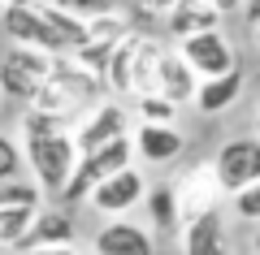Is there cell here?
<instances>
[{"instance_id":"6da1fadb","label":"cell","mask_w":260,"mask_h":255,"mask_svg":"<svg viewBox=\"0 0 260 255\" xmlns=\"http://www.w3.org/2000/svg\"><path fill=\"white\" fill-rule=\"evenodd\" d=\"M74 121L61 113H44V108H26L18 121V147H22V164L30 169V182L44 191V199H56L70 182L78 164V147L70 134Z\"/></svg>"},{"instance_id":"7a4b0ae2","label":"cell","mask_w":260,"mask_h":255,"mask_svg":"<svg viewBox=\"0 0 260 255\" xmlns=\"http://www.w3.org/2000/svg\"><path fill=\"white\" fill-rule=\"evenodd\" d=\"M160 39L143 35V30H130L126 39H117L104 65V91H113V100H135V95L152 91V74L160 61Z\"/></svg>"},{"instance_id":"3957f363","label":"cell","mask_w":260,"mask_h":255,"mask_svg":"<svg viewBox=\"0 0 260 255\" xmlns=\"http://www.w3.org/2000/svg\"><path fill=\"white\" fill-rule=\"evenodd\" d=\"M126 164H135V147H130V134L113 138V143L95 147V152H83L74 164V173H70V182H65V191L56 195L52 203H61V208H74V203H83L87 195H91V186H100L109 173H117V169H126Z\"/></svg>"},{"instance_id":"277c9868","label":"cell","mask_w":260,"mask_h":255,"mask_svg":"<svg viewBox=\"0 0 260 255\" xmlns=\"http://www.w3.org/2000/svg\"><path fill=\"white\" fill-rule=\"evenodd\" d=\"M52 61H56V56L39 52V48H18V44H9L5 52H0V95L26 108V104L39 95V87L48 82Z\"/></svg>"},{"instance_id":"5b68a950","label":"cell","mask_w":260,"mask_h":255,"mask_svg":"<svg viewBox=\"0 0 260 255\" xmlns=\"http://www.w3.org/2000/svg\"><path fill=\"white\" fill-rule=\"evenodd\" d=\"M0 30H5V39H9V44H18V48H39V52H48V56H65V52H70L65 35L48 22L44 0L0 9Z\"/></svg>"},{"instance_id":"8992f818","label":"cell","mask_w":260,"mask_h":255,"mask_svg":"<svg viewBox=\"0 0 260 255\" xmlns=\"http://www.w3.org/2000/svg\"><path fill=\"white\" fill-rule=\"evenodd\" d=\"M70 134H74L78 156L95 152V147H104V143H113V138L130 134V108L121 100H113V95H100L95 104H87V108L74 117Z\"/></svg>"},{"instance_id":"52a82bcc","label":"cell","mask_w":260,"mask_h":255,"mask_svg":"<svg viewBox=\"0 0 260 255\" xmlns=\"http://www.w3.org/2000/svg\"><path fill=\"white\" fill-rule=\"evenodd\" d=\"M213 177H217V191L230 199V195H239L243 186L260 182V138L256 134H239V138H225L221 147H217L213 160Z\"/></svg>"},{"instance_id":"ba28073f","label":"cell","mask_w":260,"mask_h":255,"mask_svg":"<svg viewBox=\"0 0 260 255\" xmlns=\"http://www.w3.org/2000/svg\"><path fill=\"white\" fill-rule=\"evenodd\" d=\"M174 52L182 56L186 65H191V74H195V78H217V74L239 69V52H234L230 35H225L221 26H217V30H200V35L178 39V48H174Z\"/></svg>"},{"instance_id":"9c48e42d","label":"cell","mask_w":260,"mask_h":255,"mask_svg":"<svg viewBox=\"0 0 260 255\" xmlns=\"http://www.w3.org/2000/svg\"><path fill=\"white\" fill-rule=\"evenodd\" d=\"M143 195H148V177H143V169H139V164H126V169H117V173H109L100 186H91V195H87L83 203H91V208L109 221V216H126V212H135L143 203Z\"/></svg>"},{"instance_id":"30bf717a","label":"cell","mask_w":260,"mask_h":255,"mask_svg":"<svg viewBox=\"0 0 260 255\" xmlns=\"http://www.w3.org/2000/svg\"><path fill=\"white\" fill-rule=\"evenodd\" d=\"M130 147H135V160L139 164L165 169V164H174L186 152V134L178 126H165V121H139L130 130Z\"/></svg>"},{"instance_id":"8fae6325","label":"cell","mask_w":260,"mask_h":255,"mask_svg":"<svg viewBox=\"0 0 260 255\" xmlns=\"http://www.w3.org/2000/svg\"><path fill=\"white\" fill-rule=\"evenodd\" d=\"M91 255H156V238L148 225H135L126 216H109L91 234Z\"/></svg>"},{"instance_id":"7c38bea8","label":"cell","mask_w":260,"mask_h":255,"mask_svg":"<svg viewBox=\"0 0 260 255\" xmlns=\"http://www.w3.org/2000/svg\"><path fill=\"white\" fill-rule=\"evenodd\" d=\"M78 234V221H74V208H61V203H44V208H35V216H30L26 234H22L18 251H35V246H65L74 242Z\"/></svg>"},{"instance_id":"4fadbf2b","label":"cell","mask_w":260,"mask_h":255,"mask_svg":"<svg viewBox=\"0 0 260 255\" xmlns=\"http://www.w3.org/2000/svg\"><path fill=\"white\" fill-rule=\"evenodd\" d=\"M178 238H182V255H230L221 208H204L195 216H186L178 225Z\"/></svg>"},{"instance_id":"5bb4252c","label":"cell","mask_w":260,"mask_h":255,"mask_svg":"<svg viewBox=\"0 0 260 255\" xmlns=\"http://www.w3.org/2000/svg\"><path fill=\"white\" fill-rule=\"evenodd\" d=\"M174 186V199H178V216H195V212L204 208H221V191H217V177H213V164H195L186 169Z\"/></svg>"},{"instance_id":"9a60e30c","label":"cell","mask_w":260,"mask_h":255,"mask_svg":"<svg viewBox=\"0 0 260 255\" xmlns=\"http://www.w3.org/2000/svg\"><path fill=\"white\" fill-rule=\"evenodd\" d=\"M243 82H247L243 69L217 74V78H200V87H195V95H191V108L204 113V117H221V113H230L234 104H239Z\"/></svg>"},{"instance_id":"2e32d148","label":"cell","mask_w":260,"mask_h":255,"mask_svg":"<svg viewBox=\"0 0 260 255\" xmlns=\"http://www.w3.org/2000/svg\"><path fill=\"white\" fill-rule=\"evenodd\" d=\"M195 87H200V78L191 74V65H186L174 48H165V52H160V61H156V74H152V91L165 95L169 104H178V108H182V104H191Z\"/></svg>"},{"instance_id":"e0dca14e","label":"cell","mask_w":260,"mask_h":255,"mask_svg":"<svg viewBox=\"0 0 260 255\" xmlns=\"http://www.w3.org/2000/svg\"><path fill=\"white\" fill-rule=\"evenodd\" d=\"M160 18H165V35L169 39H186V35L221 26V13H217L208 0H178V5H169Z\"/></svg>"},{"instance_id":"ac0fdd59","label":"cell","mask_w":260,"mask_h":255,"mask_svg":"<svg viewBox=\"0 0 260 255\" xmlns=\"http://www.w3.org/2000/svg\"><path fill=\"white\" fill-rule=\"evenodd\" d=\"M143 212H148L152 238H174L178 225H182V216H178V199H174V186H169V182L148 186V195H143Z\"/></svg>"},{"instance_id":"d6986e66","label":"cell","mask_w":260,"mask_h":255,"mask_svg":"<svg viewBox=\"0 0 260 255\" xmlns=\"http://www.w3.org/2000/svg\"><path fill=\"white\" fill-rule=\"evenodd\" d=\"M0 208H44V191H39L26 173L5 177V182H0Z\"/></svg>"},{"instance_id":"ffe728a7","label":"cell","mask_w":260,"mask_h":255,"mask_svg":"<svg viewBox=\"0 0 260 255\" xmlns=\"http://www.w3.org/2000/svg\"><path fill=\"white\" fill-rule=\"evenodd\" d=\"M35 208H0V251H18Z\"/></svg>"},{"instance_id":"44dd1931","label":"cell","mask_w":260,"mask_h":255,"mask_svg":"<svg viewBox=\"0 0 260 255\" xmlns=\"http://www.w3.org/2000/svg\"><path fill=\"white\" fill-rule=\"evenodd\" d=\"M135 113H139V121H165V126H174L178 104H169L156 91H143V95H135Z\"/></svg>"},{"instance_id":"7402d4cb","label":"cell","mask_w":260,"mask_h":255,"mask_svg":"<svg viewBox=\"0 0 260 255\" xmlns=\"http://www.w3.org/2000/svg\"><path fill=\"white\" fill-rule=\"evenodd\" d=\"M230 208L239 221H251V225H260V182L243 186L239 195H230Z\"/></svg>"},{"instance_id":"603a6c76","label":"cell","mask_w":260,"mask_h":255,"mask_svg":"<svg viewBox=\"0 0 260 255\" xmlns=\"http://www.w3.org/2000/svg\"><path fill=\"white\" fill-rule=\"evenodd\" d=\"M52 5H56V9H65V13H74V18H83V22L104 18V13L117 9V0H52Z\"/></svg>"},{"instance_id":"cb8c5ba5","label":"cell","mask_w":260,"mask_h":255,"mask_svg":"<svg viewBox=\"0 0 260 255\" xmlns=\"http://www.w3.org/2000/svg\"><path fill=\"white\" fill-rule=\"evenodd\" d=\"M22 169H26V164H22L18 138L0 130V182H5V177H22Z\"/></svg>"},{"instance_id":"d4e9b609","label":"cell","mask_w":260,"mask_h":255,"mask_svg":"<svg viewBox=\"0 0 260 255\" xmlns=\"http://www.w3.org/2000/svg\"><path fill=\"white\" fill-rule=\"evenodd\" d=\"M26 255H87V251H78L74 242H65V246H35V251H26Z\"/></svg>"},{"instance_id":"484cf974","label":"cell","mask_w":260,"mask_h":255,"mask_svg":"<svg viewBox=\"0 0 260 255\" xmlns=\"http://www.w3.org/2000/svg\"><path fill=\"white\" fill-rule=\"evenodd\" d=\"M243 18H247V26H260V0H243Z\"/></svg>"},{"instance_id":"4316f807","label":"cell","mask_w":260,"mask_h":255,"mask_svg":"<svg viewBox=\"0 0 260 255\" xmlns=\"http://www.w3.org/2000/svg\"><path fill=\"white\" fill-rule=\"evenodd\" d=\"M208 5H213L221 18H230V13H239V9H243V0H208Z\"/></svg>"},{"instance_id":"83f0119b","label":"cell","mask_w":260,"mask_h":255,"mask_svg":"<svg viewBox=\"0 0 260 255\" xmlns=\"http://www.w3.org/2000/svg\"><path fill=\"white\" fill-rule=\"evenodd\" d=\"M143 5H148V9H152V13H165V9H169V5H178V0H143Z\"/></svg>"},{"instance_id":"f1b7e54d","label":"cell","mask_w":260,"mask_h":255,"mask_svg":"<svg viewBox=\"0 0 260 255\" xmlns=\"http://www.w3.org/2000/svg\"><path fill=\"white\" fill-rule=\"evenodd\" d=\"M13 5H35V0H0V9H13Z\"/></svg>"},{"instance_id":"f546056e","label":"cell","mask_w":260,"mask_h":255,"mask_svg":"<svg viewBox=\"0 0 260 255\" xmlns=\"http://www.w3.org/2000/svg\"><path fill=\"white\" fill-rule=\"evenodd\" d=\"M251 255H260V225H256V234H251Z\"/></svg>"},{"instance_id":"4dcf8cb0","label":"cell","mask_w":260,"mask_h":255,"mask_svg":"<svg viewBox=\"0 0 260 255\" xmlns=\"http://www.w3.org/2000/svg\"><path fill=\"white\" fill-rule=\"evenodd\" d=\"M251 134L260 138V108H256V117H251Z\"/></svg>"},{"instance_id":"1f68e13d","label":"cell","mask_w":260,"mask_h":255,"mask_svg":"<svg viewBox=\"0 0 260 255\" xmlns=\"http://www.w3.org/2000/svg\"><path fill=\"white\" fill-rule=\"evenodd\" d=\"M251 44H256V52H260V26H251Z\"/></svg>"}]
</instances>
